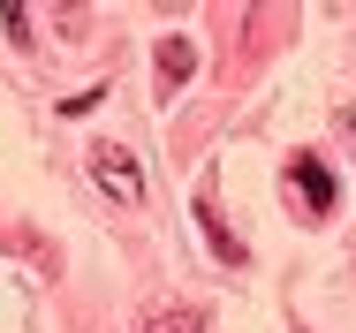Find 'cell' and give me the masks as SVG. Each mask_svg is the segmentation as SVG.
Listing matches in <instances>:
<instances>
[{
  "label": "cell",
  "instance_id": "obj_1",
  "mask_svg": "<svg viewBox=\"0 0 356 333\" xmlns=\"http://www.w3.org/2000/svg\"><path fill=\"white\" fill-rule=\"evenodd\" d=\"M91 182H99L114 204H137L144 197V174H137V159H129L122 144H99V152H91Z\"/></svg>",
  "mask_w": 356,
  "mask_h": 333
},
{
  "label": "cell",
  "instance_id": "obj_5",
  "mask_svg": "<svg viewBox=\"0 0 356 333\" xmlns=\"http://www.w3.org/2000/svg\"><path fill=\"white\" fill-rule=\"evenodd\" d=\"M0 31H8L15 46H31V8H15V0H8V8H0Z\"/></svg>",
  "mask_w": 356,
  "mask_h": 333
},
{
  "label": "cell",
  "instance_id": "obj_6",
  "mask_svg": "<svg viewBox=\"0 0 356 333\" xmlns=\"http://www.w3.org/2000/svg\"><path fill=\"white\" fill-rule=\"evenodd\" d=\"M144 333H205V318H197V311H175V318H152Z\"/></svg>",
  "mask_w": 356,
  "mask_h": 333
},
{
  "label": "cell",
  "instance_id": "obj_4",
  "mask_svg": "<svg viewBox=\"0 0 356 333\" xmlns=\"http://www.w3.org/2000/svg\"><path fill=\"white\" fill-rule=\"evenodd\" d=\"M197 227H205V243H213V258H227V266H243V243L220 227V204H213V182L197 190Z\"/></svg>",
  "mask_w": 356,
  "mask_h": 333
},
{
  "label": "cell",
  "instance_id": "obj_2",
  "mask_svg": "<svg viewBox=\"0 0 356 333\" xmlns=\"http://www.w3.org/2000/svg\"><path fill=\"white\" fill-rule=\"evenodd\" d=\"M288 182L303 190V204H311L318 220L334 212V174H326V159H318V152H296V167H288Z\"/></svg>",
  "mask_w": 356,
  "mask_h": 333
},
{
  "label": "cell",
  "instance_id": "obj_7",
  "mask_svg": "<svg viewBox=\"0 0 356 333\" xmlns=\"http://www.w3.org/2000/svg\"><path fill=\"white\" fill-rule=\"evenodd\" d=\"M349 136H356V114H349Z\"/></svg>",
  "mask_w": 356,
  "mask_h": 333
},
{
  "label": "cell",
  "instance_id": "obj_3",
  "mask_svg": "<svg viewBox=\"0 0 356 333\" xmlns=\"http://www.w3.org/2000/svg\"><path fill=\"white\" fill-rule=\"evenodd\" d=\"M152 68H159V91H182L190 76H197V46L175 31V38H159V54H152Z\"/></svg>",
  "mask_w": 356,
  "mask_h": 333
}]
</instances>
